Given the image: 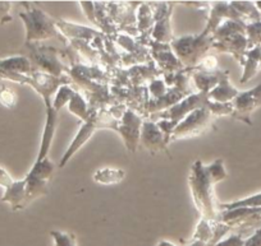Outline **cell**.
Masks as SVG:
<instances>
[{"mask_svg": "<svg viewBox=\"0 0 261 246\" xmlns=\"http://www.w3.org/2000/svg\"><path fill=\"white\" fill-rule=\"evenodd\" d=\"M125 177L124 170L120 169H110V167H105V169L97 170L94 174V181L101 185H115L123 181Z\"/></svg>", "mask_w": 261, "mask_h": 246, "instance_id": "25", "label": "cell"}, {"mask_svg": "<svg viewBox=\"0 0 261 246\" xmlns=\"http://www.w3.org/2000/svg\"><path fill=\"white\" fill-rule=\"evenodd\" d=\"M238 94L240 92L234 87L230 86L229 75H228L227 70H224V72L220 70L219 82H218L217 87L207 94V99H209V101L227 104V102H232L238 96Z\"/></svg>", "mask_w": 261, "mask_h": 246, "instance_id": "20", "label": "cell"}, {"mask_svg": "<svg viewBox=\"0 0 261 246\" xmlns=\"http://www.w3.org/2000/svg\"><path fill=\"white\" fill-rule=\"evenodd\" d=\"M45 109H46V120H45L44 132H42L39 156L36 158L37 161H41L44 158L49 157L47 155H49L50 145H51L53 139H54L55 130H57L58 124V111L53 107V104L45 105Z\"/></svg>", "mask_w": 261, "mask_h": 246, "instance_id": "18", "label": "cell"}, {"mask_svg": "<svg viewBox=\"0 0 261 246\" xmlns=\"http://www.w3.org/2000/svg\"><path fill=\"white\" fill-rule=\"evenodd\" d=\"M0 70H4L11 74L26 75V77H30L35 72L30 60L24 55L0 59Z\"/></svg>", "mask_w": 261, "mask_h": 246, "instance_id": "23", "label": "cell"}, {"mask_svg": "<svg viewBox=\"0 0 261 246\" xmlns=\"http://www.w3.org/2000/svg\"><path fill=\"white\" fill-rule=\"evenodd\" d=\"M57 27L60 31V34L64 37L72 40H82V41L92 42L96 37L104 36L102 32L96 31V29H91L89 27L79 26V24L69 23V22H64L62 19L57 21Z\"/></svg>", "mask_w": 261, "mask_h": 246, "instance_id": "19", "label": "cell"}, {"mask_svg": "<svg viewBox=\"0 0 261 246\" xmlns=\"http://www.w3.org/2000/svg\"><path fill=\"white\" fill-rule=\"evenodd\" d=\"M245 241L241 235H232L225 240H220L215 246H243Z\"/></svg>", "mask_w": 261, "mask_h": 246, "instance_id": "36", "label": "cell"}, {"mask_svg": "<svg viewBox=\"0 0 261 246\" xmlns=\"http://www.w3.org/2000/svg\"><path fill=\"white\" fill-rule=\"evenodd\" d=\"M188 182L193 202L201 214V218L217 222L218 213L214 203V185L218 182L210 174L209 167L205 166L200 160L196 161L191 167Z\"/></svg>", "mask_w": 261, "mask_h": 246, "instance_id": "1", "label": "cell"}, {"mask_svg": "<svg viewBox=\"0 0 261 246\" xmlns=\"http://www.w3.org/2000/svg\"><path fill=\"white\" fill-rule=\"evenodd\" d=\"M232 117L251 125V112L261 105V84L250 91L240 92L238 96L232 101Z\"/></svg>", "mask_w": 261, "mask_h": 246, "instance_id": "14", "label": "cell"}, {"mask_svg": "<svg viewBox=\"0 0 261 246\" xmlns=\"http://www.w3.org/2000/svg\"><path fill=\"white\" fill-rule=\"evenodd\" d=\"M140 143L151 155H156L159 152H167V155L170 156L169 150H168L167 138H165L164 133L159 129L156 122L152 121V120L146 119L142 122Z\"/></svg>", "mask_w": 261, "mask_h": 246, "instance_id": "15", "label": "cell"}, {"mask_svg": "<svg viewBox=\"0 0 261 246\" xmlns=\"http://www.w3.org/2000/svg\"><path fill=\"white\" fill-rule=\"evenodd\" d=\"M206 107L212 112L213 116H222V115H232L233 114V104L227 102V104H220V102L207 101Z\"/></svg>", "mask_w": 261, "mask_h": 246, "instance_id": "31", "label": "cell"}, {"mask_svg": "<svg viewBox=\"0 0 261 246\" xmlns=\"http://www.w3.org/2000/svg\"><path fill=\"white\" fill-rule=\"evenodd\" d=\"M81 8L84 9L85 14H86L87 18L92 22L94 24L97 26V22H96V17H95V4L94 2H81L80 3Z\"/></svg>", "mask_w": 261, "mask_h": 246, "instance_id": "37", "label": "cell"}, {"mask_svg": "<svg viewBox=\"0 0 261 246\" xmlns=\"http://www.w3.org/2000/svg\"><path fill=\"white\" fill-rule=\"evenodd\" d=\"M158 246H177V245H174V243L169 242V241H165V240H163V241H160L159 243H158Z\"/></svg>", "mask_w": 261, "mask_h": 246, "instance_id": "39", "label": "cell"}, {"mask_svg": "<svg viewBox=\"0 0 261 246\" xmlns=\"http://www.w3.org/2000/svg\"><path fill=\"white\" fill-rule=\"evenodd\" d=\"M174 3H151L154 11V28H152L151 40L160 44H170L173 40L172 27H170V16H172Z\"/></svg>", "mask_w": 261, "mask_h": 246, "instance_id": "13", "label": "cell"}, {"mask_svg": "<svg viewBox=\"0 0 261 246\" xmlns=\"http://www.w3.org/2000/svg\"><path fill=\"white\" fill-rule=\"evenodd\" d=\"M214 226L215 222L209 220H205V218H201L196 227L195 233H193V241H202V242L210 245L213 240V236H214Z\"/></svg>", "mask_w": 261, "mask_h": 246, "instance_id": "28", "label": "cell"}, {"mask_svg": "<svg viewBox=\"0 0 261 246\" xmlns=\"http://www.w3.org/2000/svg\"><path fill=\"white\" fill-rule=\"evenodd\" d=\"M74 92L76 91H74L69 84H65V86L60 87V88L57 91V94H55L54 101H53V107L59 112L65 105L69 104L71 99L73 97Z\"/></svg>", "mask_w": 261, "mask_h": 246, "instance_id": "29", "label": "cell"}, {"mask_svg": "<svg viewBox=\"0 0 261 246\" xmlns=\"http://www.w3.org/2000/svg\"><path fill=\"white\" fill-rule=\"evenodd\" d=\"M68 110L69 112L80 117L82 121H86L90 116L89 102L84 99V96L80 92H74L73 97H72L68 104Z\"/></svg>", "mask_w": 261, "mask_h": 246, "instance_id": "27", "label": "cell"}, {"mask_svg": "<svg viewBox=\"0 0 261 246\" xmlns=\"http://www.w3.org/2000/svg\"><path fill=\"white\" fill-rule=\"evenodd\" d=\"M246 59L243 60V64L245 65V72H243V77L241 78V82L245 83L248 79L255 75L256 69H257V65L260 64V57H261V47L256 46L253 47L251 51L246 52L245 54Z\"/></svg>", "mask_w": 261, "mask_h": 246, "instance_id": "26", "label": "cell"}, {"mask_svg": "<svg viewBox=\"0 0 261 246\" xmlns=\"http://www.w3.org/2000/svg\"><path fill=\"white\" fill-rule=\"evenodd\" d=\"M245 32H237V34L229 35L218 41L213 42V49L220 52H229L234 55L236 59L243 64L245 60V50L247 47V40L245 37Z\"/></svg>", "mask_w": 261, "mask_h": 246, "instance_id": "17", "label": "cell"}, {"mask_svg": "<svg viewBox=\"0 0 261 246\" xmlns=\"http://www.w3.org/2000/svg\"><path fill=\"white\" fill-rule=\"evenodd\" d=\"M243 246H261V228L255 232V235L245 241Z\"/></svg>", "mask_w": 261, "mask_h": 246, "instance_id": "38", "label": "cell"}, {"mask_svg": "<svg viewBox=\"0 0 261 246\" xmlns=\"http://www.w3.org/2000/svg\"><path fill=\"white\" fill-rule=\"evenodd\" d=\"M107 9L112 17L113 22L118 27L119 32H125L127 36H139L137 29L136 8H139V2L134 3H105Z\"/></svg>", "mask_w": 261, "mask_h": 246, "instance_id": "9", "label": "cell"}, {"mask_svg": "<svg viewBox=\"0 0 261 246\" xmlns=\"http://www.w3.org/2000/svg\"><path fill=\"white\" fill-rule=\"evenodd\" d=\"M137 29L141 34V44L146 45L150 41V35L154 28V11L150 3H141L136 12Z\"/></svg>", "mask_w": 261, "mask_h": 246, "instance_id": "21", "label": "cell"}, {"mask_svg": "<svg viewBox=\"0 0 261 246\" xmlns=\"http://www.w3.org/2000/svg\"><path fill=\"white\" fill-rule=\"evenodd\" d=\"M0 79H8L12 82H17V83L22 84H31V78L26 77V75L21 74H11V73H7L4 70H0Z\"/></svg>", "mask_w": 261, "mask_h": 246, "instance_id": "34", "label": "cell"}, {"mask_svg": "<svg viewBox=\"0 0 261 246\" xmlns=\"http://www.w3.org/2000/svg\"><path fill=\"white\" fill-rule=\"evenodd\" d=\"M53 172H54V163L49 160V157L41 161H35L34 166L24 177L26 180L24 208L29 207L30 203L34 202L35 199L49 193V181L51 180Z\"/></svg>", "mask_w": 261, "mask_h": 246, "instance_id": "6", "label": "cell"}, {"mask_svg": "<svg viewBox=\"0 0 261 246\" xmlns=\"http://www.w3.org/2000/svg\"><path fill=\"white\" fill-rule=\"evenodd\" d=\"M160 70L156 69L154 62H150L145 65H136V67L130 68L128 70V75H129L130 83L135 87H141L142 84L151 83L152 80L156 79L159 77Z\"/></svg>", "mask_w": 261, "mask_h": 246, "instance_id": "22", "label": "cell"}, {"mask_svg": "<svg viewBox=\"0 0 261 246\" xmlns=\"http://www.w3.org/2000/svg\"><path fill=\"white\" fill-rule=\"evenodd\" d=\"M50 235H51L53 240H54V246H77L76 237H74L73 233L51 231Z\"/></svg>", "mask_w": 261, "mask_h": 246, "instance_id": "32", "label": "cell"}, {"mask_svg": "<svg viewBox=\"0 0 261 246\" xmlns=\"http://www.w3.org/2000/svg\"><path fill=\"white\" fill-rule=\"evenodd\" d=\"M0 187L4 189L2 202L11 205L12 210L24 209L26 199V180H14L3 167L0 166Z\"/></svg>", "mask_w": 261, "mask_h": 246, "instance_id": "11", "label": "cell"}, {"mask_svg": "<svg viewBox=\"0 0 261 246\" xmlns=\"http://www.w3.org/2000/svg\"><path fill=\"white\" fill-rule=\"evenodd\" d=\"M147 46H150V56L152 62L159 67L160 73L164 74L165 83H168L175 74L185 69L182 63L173 52L170 44H160L150 39Z\"/></svg>", "mask_w": 261, "mask_h": 246, "instance_id": "8", "label": "cell"}, {"mask_svg": "<svg viewBox=\"0 0 261 246\" xmlns=\"http://www.w3.org/2000/svg\"><path fill=\"white\" fill-rule=\"evenodd\" d=\"M118 121L119 120L115 119L112 115L110 110L101 109V110H94L90 109V116L86 121H84V125L81 127V129L79 130L77 135L74 137V139L72 140V143L69 144L68 149L65 150L64 156L62 157L59 163V167H64L65 163L68 162L72 157H73L74 153L79 149H81L82 145L87 142V140L91 138V135L96 132L97 129H115Z\"/></svg>", "mask_w": 261, "mask_h": 246, "instance_id": "3", "label": "cell"}, {"mask_svg": "<svg viewBox=\"0 0 261 246\" xmlns=\"http://www.w3.org/2000/svg\"><path fill=\"white\" fill-rule=\"evenodd\" d=\"M170 47L183 67L195 68L204 59L207 50L213 47V37L204 32L192 36L178 37L172 40Z\"/></svg>", "mask_w": 261, "mask_h": 246, "instance_id": "4", "label": "cell"}, {"mask_svg": "<svg viewBox=\"0 0 261 246\" xmlns=\"http://www.w3.org/2000/svg\"><path fill=\"white\" fill-rule=\"evenodd\" d=\"M27 54L24 56L30 60L34 70L47 73L54 77H62L64 72L68 73V68L60 60V50L53 46H45L40 42L24 44Z\"/></svg>", "mask_w": 261, "mask_h": 246, "instance_id": "5", "label": "cell"}, {"mask_svg": "<svg viewBox=\"0 0 261 246\" xmlns=\"http://www.w3.org/2000/svg\"><path fill=\"white\" fill-rule=\"evenodd\" d=\"M227 19L243 22L242 19H241V16L238 14V12L232 7V4L219 3V2L213 3L209 18H207L206 28L204 29V34L212 36V35L217 31L218 27L223 23V21H227ZM243 23H245V22H243Z\"/></svg>", "mask_w": 261, "mask_h": 246, "instance_id": "16", "label": "cell"}, {"mask_svg": "<svg viewBox=\"0 0 261 246\" xmlns=\"http://www.w3.org/2000/svg\"><path fill=\"white\" fill-rule=\"evenodd\" d=\"M22 7L26 8V11L19 13V18L23 21L24 27H26L24 44L40 42L47 39H58L64 41V36L60 34L57 27V21L50 18L44 11H41L34 3L23 2Z\"/></svg>", "mask_w": 261, "mask_h": 246, "instance_id": "2", "label": "cell"}, {"mask_svg": "<svg viewBox=\"0 0 261 246\" xmlns=\"http://www.w3.org/2000/svg\"><path fill=\"white\" fill-rule=\"evenodd\" d=\"M17 101H18V97L11 87L6 86V84L0 87V104L8 109H13L17 105Z\"/></svg>", "mask_w": 261, "mask_h": 246, "instance_id": "30", "label": "cell"}, {"mask_svg": "<svg viewBox=\"0 0 261 246\" xmlns=\"http://www.w3.org/2000/svg\"><path fill=\"white\" fill-rule=\"evenodd\" d=\"M195 69L204 70V72H210V73L217 72V70H218L217 57L213 56V55H207V56H204V59L200 62V64L196 65Z\"/></svg>", "mask_w": 261, "mask_h": 246, "instance_id": "33", "label": "cell"}, {"mask_svg": "<svg viewBox=\"0 0 261 246\" xmlns=\"http://www.w3.org/2000/svg\"><path fill=\"white\" fill-rule=\"evenodd\" d=\"M191 77H192L193 83H195L196 88L199 89V92L202 94H209L213 88H215L219 82V75L220 70H217L214 73L210 72H204V70L195 69V68H191L190 72Z\"/></svg>", "mask_w": 261, "mask_h": 246, "instance_id": "24", "label": "cell"}, {"mask_svg": "<svg viewBox=\"0 0 261 246\" xmlns=\"http://www.w3.org/2000/svg\"><path fill=\"white\" fill-rule=\"evenodd\" d=\"M31 84L30 86L42 97L45 105L53 104L51 96L57 94L58 89L62 86L69 84L72 82L69 75H62V77H54L47 73L40 72V70H35L31 75Z\"/></svg>", "mask_w": 261, "mask_h": 246, "instance_id": "12", "label": "cell"}, {"mask_svg": "<svg viewBox=\"0 0 261 246\" xmlns=\"http://www.w3.org/2000/svg\"><path fill=\"white\" fill-rule=\"evenodd\" d=\"M11 2H0V24H6L12 21Z\"/></svg>", "mask_w": 261, "mask_h": 246, "instance_id": "35", "label": "cell"}, {"mask_svg": "<svg viewBox=\"0 0 261 246\" xmlns=\"http://www.w3.org/2000/svg\"><path fill=\"white\" fill-rule=\"evenodd\" d=\"M215 117L213 116L212 112L207 107H201L195 111L191 112L190 115L185 117L174 130L172 132L169 138V143L174 142L178 139H185L190 137H197L206 132L214 122Z\"/></svg>", "mask_w": 261, "mask_h": 246, "instance_id": "7", "label": "cell"}, {"mask_svg": "<svg viewBox=\"0 0 261 246\" xmlns=\"http://www.w3.org/2000/svg\"><path fill=\"white\" fill-rule=\"evenodd\" d=\"M142 122V116L136 114L132 109H127L114 129L124 140L125 148L132 153L136 152L140 145Z\"/></svg>", "mask_w": 261, "mask_h": 246, "instance_id": "10", "label": "cell"}]
</instances>
